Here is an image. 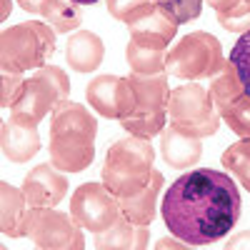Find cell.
<instances>
[{"label": "cell", "mask_w": 250, "mask_h": 250, "mask_svg": "<svg viewBox=\"0 0 250 250\" xmlns=\"http://www.w3.org/2000/svg\"><path fill=\"white\" fill-rule=\"evenodd\" d=\"M0 230L8 238H25V215L28 200L25 193L10 183H0Z\"/></svg>", "instance_id": "obj_18"}, {"label": "cell", "mask_w": 250, "mask_h": 250, "mask_svg": "<svg viewBox=\"0 0 250 250\" xmlns=\"http://www.w3.org/2000/svg\"><path fill=\"white\" fill-rule=\"evenodd\" d=\"M95 115L80 103L65 100L50 115V163L62 173L88 170L95 160Z\"/></svg>", "instance_id": "obj_2"}, {"label": "cell", "mask_w": 250, "mask_h": 250, "mask_svg": "<svg viewBox=\"0 0 250 250\" xmlns=\"http://www.w3.org/2000/svg\"><path fill=\"white\" fill-rule=\"evenodd\" d=\"M218 23L228 33H248L250 30V0H243L240 5H235L228 13H218Z\"/></svg>", "instance_id": "obj_27"}, {"label": "cell", "mask_w": 250, "mask_h": 250, "mask_svg": "<svg viewBox=\"0 0 250 250\" xmlns=\"http://www.w3.org/2000/svg\"><path fill=\"white\" fill-rule=\"evenodd\" d=\"M128 33H130L133 40H140V43L158 45V48L168 50V45L173 43V38L178 33V23L160 5L153 3L143 15H138L128 25Z\"/></svg>", "instance_id": "obj_14"}, {"label": "cell", "mask_w": 250, "mask_h": 250, "mask_svg": "<svg viewBox=\"0 0 250 250\" xmlns=\"http://www.w3.org/2000/svg\"><path fill=\"white\" fill-rule=\"evenodd\" d=\"M165 178L160 170H155L153 180L143 188L140 193H135L133 198H120V213L128 218L133 225H145L148 228L155 220V210H158V195L163 188Z\"/></svg>", "instance_id": "obj_19"}, {"label": "cell", "mask_w": 250, "mask_h": 250, "mask_svg": "<svg viewBox=\"0 0 250 250\" xmlns=\"http://www.w3.org/2000/svg\"><path fill=\"white\" fill-rule=\"evenodd\" d=\"M8 15H10V0H3V13H0V18L5 20Z\"/></svg>", "instance_id": "obj_33"}, {"label": "cell", "mask_w": 250, "mask_h": 250, "mask_svg": "<svg viewBox=\"0 0 250 250\" xmlns=\"http://www.w3.org/2000/svg\"><path fill=\"white\" fill-rule=\"evenodd\" d=\"M15 3L23 8L30 15H40V18H48L53 13V8L58 5V0H15Z\"/></svg>", "instance_id": "obj_29"}, {"label": "cell", "mask_w": 250, "mask_h": 250, "mask_svg": "<svg viewBox=\"0 0 250 250\" xmlns=\"http://www.w3.org/2000/svg\"><path fill=\"white\" fill-rule=\"evenodd\" d=\"M23 73H5L3 70V78H0V105L3 108H13V103L18 100L20 90H23Z\"/></svg>", "instance_id": "obj_28"}, {"label": "cell", "mask_w": 250, "mask_h": 250, "mask_svg": "<svg viewBox=\"0 0 250 250\" xmlns=\"http://www.w3.org/2000/svg\"><path fill=\"white\" fill-rule=\"evenodd\" d=\"M88 105L108 120L120 118V78L118 75H95L85 85Z\"/></svg>", "instance_id": "obj_20"}, {"label": "cell", "mask_w": 250, "mask_h": 250, "mask_svg": "<svg viewBox=\"0 0 250 250\" xmlns=\"http://www.w3.org/2000/svg\"><path fill=\"white\" fill-rule=\"evenodd\" d=\"M105 45L103 38L90 30H75L65 43V60L75 73H95L103 65Z\"/></svg>", "instance_id": "obj_16"}, {"label": "cell", "mask_w": 250, "mask_h": 250, "mask_svg": "<svg viewBox=\"0 0 250 250\" xmlns=\"http://www.w3.org/2000/svg\"><path fill=\"white\" fill-rule=\"evenodd\" d=\"M155 150L150 138H138V135H125L105 153L103 163V185L120 200V198H133L140 193L155 175Z\"/></svg>", "instance_id": "obj_4"}, {"label": "cell", "mask_w": 250, "mask_h": 250, "mask_svg": "<svg viewBox=\"0 0 250 250\" xmlns=\"http://www.w3.org/2000/svg\"><path fill=\"white\" fill-rule=\"evenodd\" d=\"M168 118H170V125L200 140L215 135L223 120L213 105L208 88L198 85V83H188V85H178L175 90H170Z\"/></svg>", "instance_id": "obj_8"}, {"label": "cell", "mask_w": 250, "mask_h": 250, "mask_svg": "<svg viewBox=\"0 0 250 250\" xmlns=\"http://www.w3.org/2000/svg\"><path fill=\"white\" fill-rule=\"evenodd\" d=\"M208 5H210L215 13H228V10H233L235 5H240L243 0H205Z\"/></svg>", "instance_id": "obj_32"}, {"label": "cell", "mask_w": 250, "mask_h": 250, "mask_svg": "<svg viewBox=\"0 0 250 250\" xmlns=\"http://www.w3.org/2000/svg\"><path fill=\"white\" fill-rule=\"evenodd\" d=\"M220 163L238 178V183L250 193V138H243V140H238L233 145H228Z\"/></svg>", "instance_id": "obj_22"}, {"label": "cell", "mask_w": 250, "mask_h": 250, "mask_svg": "<svg viewBox=\"0 0 250 250\" xmlns=\"http://www.w3.org/2000/svg\"><path fill=\"white\" fill-rule=\"evenodd\" d=\"M240 205V190L228 173L195 168L168 188L160 215L178 240L188 245H210L235 228Z\"/></svg>", "instance_id": "obj_1"}, {"label": "cell", "mask_w": 250, "mask_h": 250, "mask_svg": "<svg viewBox=\"0 0 250 250\" xmlns=\"http://www.w3.org/2000/svg\"><path fill=\"white\" fill-rule=\"evenodd\" d=\"M45 23L60 35V33H75L78 25L83 23V10L75 3H65L58 0V5L53 8V13L45 18Z\"/></svg>", "instance_id": "obj_23"}, {"label": "cell", "mask_w": 250, "mask_h": 250, "mask_svg": "<svg viewBox=\"0 0 250 250\" xmlns=\"http://www.w3.org/2000/svg\"><path fill=\"white\" fill-rule=\"evenodd\" d=\"M55 30L43 20H25L0 33V68L5 73H25L48 65L55 53Z\"/></svg>", "instance_id": "obj_5"}, {"label": "cell", "mask_w": 250, "mask_h": 250, "mask_svg": "<svg viewBox=\"0 0 250 250\" xmlns=\"http://www.w3.org/2000/svg\"><path fill=\"white\" fill-rule=\"evenodd\" d=\"M95 250H148L150 230L145 225H133L125 215H120L105 233H98Z\"/></svg>", "instance_id": "obj_17"}, {"label": "cell", "mask_w": 250, "mask_h": 250, "mask_svg": "<svg viewBox=\"0 0 250 250\" xmlns=\"http://www.w3.org/2000/svg\"><path fill=\"white\" fill-rule=\"evenodd\" d=\"M70 215L80 228L98 235L105 233L123 213H120V200L103 183H83L75 188L70 198Z\"/></svg>", "instance_id": "obj_11"}, {"label": "cell", "mask_w": 250, "mask_h": 250, "mask_svg": "<svg viewBox=\"0 0 250 250\" xmlns=\"http://www.w3.org/2000/svg\"><path fill=\"white\" fill-rule=\"evenodd\" d=\"M70 95V78L58 65H43L30 78H25L23 90L13 103V115L25 118L30 123H40L48 113L68 100Z\"/></svg>", "instance_id": "obj_7"}, {"label": "cell", "mask_w": 250, "mask_h": 250, "mask_svg": "<svg viewBox=\"0 0 250 250\" xmlns=\"http://www.w3.org/2000/svg\"><path fill=\"white\" fill-rule=\"evenodd\" d=\"M153 5V0H108V13L120 20V23L130 25L138 15H143Z\"/></svg>", "instance_id": "obj_26"}, {"label": "cell", "mask_w": 250, "mask_h": 250, "mask_svg": "<svg viewBox=\"0 0 250 250\" xmlns=\"http://www.w3.org/2000/svg\"><path fill=\"white\" fill-rule=\"evenodd\" d=\"M208 93L228 128L240 138H250V95L245 93L240 75L230 60H225L220 73L210 78Z\"/></svg>", "instance_id": "obj_10"}, {"label": "cell", "mask_w": 250, "mask_h": 250, "mask_svg": "<svg viewBox=\"0 0 250 250\" xmlns=\"http://www.w3.org/2000/svg\"><path fill=\"white\" fill-rule=\"evenodd\" d=\"M70 3H75V5H95L98 0H70Z\"/></svg>", "instance_id": "obj_34"}, {"label": "cell", "mask_w": 250, "mask_h": 250, "mask_svg": "<svg viewBox=\"0 0 250 250\" xmlns=\"http://www.w3.org/2000/svg\"><path fill=\"white\" fill-rule=\"evenodd\" d=\"M153 250H195V245H188V243L178 240L175 235H170V238H160V240H155Z\"/></svg>", "instance_id": "obj_30"}, {"label": "cell", "mask_w": 250, "mask_h": 250, "mask_svg": "<svg viewBox=\"0 0 250 250\" xmlns=\"http://www.w3.org/2000/svg\"><path fill=\"white\" fill-rule=\"evenodd\" d=\"M25 238L40 250H85L83 228L70 213L58 208H30L25 215Z\"/></svg>", "instance_id": "obj_9"}, {"label": "cell", "mask_w": 250, "mask_h": 250, "mask_svg": "<svg viewBox=\"0 0 250 250\" xmlns=\"http://www.w3.org/2000/svg\"><path fill=\"white\" fill-rule=\"evenodd\" d=\"M168 100L170 85L168 75H125L120 78V118L128 135L138 138H155L168 125Z\"/></svg>", "instance_id": "obj_3"}, {"label": "cell", "mask_w": 250, "mask_h": 250, "mask_svg": "<svg viewBox=\"0 0 250 250\" xmlns=\"http://www.w3.org/2000/svg\"><path fill=\"white\" fill-rule=\"evenodd\" d=\"M160 158L170 168H193L203 158V143L175 125H168L160 133Z\"/></svg>", "instance_id": "obj_15"}, {"label": "cell", "mask_w": 250, "mask_h": 250, "mask_svg": "<svg viewBox=\"0 0 250 250\" xmlns=\"http://www.w3.org/2000/svg\"><path fill=\"white\" fill-rule=\"evenodd\" d=\"M0 250H8V248H0Z\"/></svg>", "instance_id": "obj_35"}, {"label": "cell", "mask_w": 250, "mask_h": 250, "mask_svg": "<svg viewBox=\"0 0 250 250\" xmlns=\"http://www.w3.org/2000/svg\"><path fill=\"white\" fill-rule=\"evenodd\" d=\"M165 58H168V50L165 48L140 43V40H133V38H130L128 48H125V60L130 65V73H135V75L165 73Z\"/></svg>", "instance_id": "obj_21"}, {"label": "cell", "mask_w": 250, "mask_h": 250, "mask_svg": "<svg viewBox=\"0 0 250 250\" xmlns=\"http://www.w3.org/2000/svg\"><path fill=\"white\" fill-rule=\"evenodd\" d=\"M35 250H40V248H35Z\"/></svg>", "instance_id": "obj_36"}, {"label": "cell", "mask_w": 250, "mask_h": 250, "mask_svg": "<svg viewBox=\"0 0 250 250\" xmlns=\"http://www.w3.org/2000/svg\"><path fill=\"white\" fill-rule=\"evenodd\" d=\"M230 62L235 65V70L240 75V83H243L245 93L250 95V30L243 33L235 40V45L230 50Z\"/></svg>", "instance_id": "obj_25"}, {"label": "cell", "mask_w": 250, "mask_h": 250, "mask_svg": "<svg viewBox=\"0 0 250 250\" xmlns=\"http://www.w3.org/2000/svg\"><path fill=\"white\" fill-rule=\"evenodd\" d=\"M225 65L223 45L213 33L195 30L183 35L178 43L168 50L165 58V73H170L180 80H210Z\"/></svg>", "instance_id": "obj_6"}, {"label": "cell", "mask_w": 250, "mask_h": 250, "mask_svg": "<svg viewBox=\"0 0 250 250\" xmlns=\"http://www.w3.org/2000/svg\"><path fill=\"white\" fill-rule=\"evenodd\" d=\"M153 3L160 5L178 25L190 23V20L200 18L203 13V0H153Z\"/></svg>", "instance_id": "obj_24"}, {"label": "cell", "mask_w": 250, "mask_h": 250, "mask_svg": "<svg viewBox=\"0 0 250 250\" xmlns=\"http://www.w3.org/2000/svg\"><path fill=\"white\" fill-rule=\"evenodd\" d=\"M20 190L25 193L30 208H55L68 195V178L53 163H43L25 175Z\"/></svg>", "instance_id": "obj_12"}, {"label": "cell", "mask_w": 250, "mask_h": 250, "mask_svg": "<svg viewBox=\"0 0 250 250\" xmlns=\"http://www.w3.org/2000/svg\"><path fill=\"white\" fill-rule=\"evenodd\" d=\"M225 250H250V230H240L228 240Z\"/></svg>", "instance_id": "obj_31"}, {"label": "cell", "mask_w": 250, "mask_h": 250, "mask_svg": "<svg viewBox=\"0 0 250 250\" xmlns=\"http://www.w3.org/2000/svg\"><path fill=\"white\" fill-rule=\"evenodd\" d=\"M0 143H3L0 145V148H3V155L10 163L23 165V163L33 160L40 153L38 123L10 115L8 120H3V125H0Z\"/></svg>", "instance_id": "obj_13"}]
</instances>
